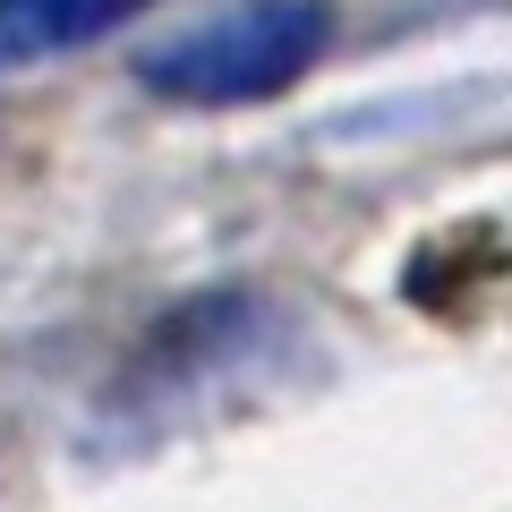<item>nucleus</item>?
<instances>
[{"label":"nucleus","mask_w":512,"mask_h":512,"mask_svg":"<svg viewBox=\"0 0 512 512\" xmlns=\"http://www.w3.org/2000/svg\"><path fill=\"white\" fill-rule=\"evenodd\" d=\"M325 43H333L325 0H239L222 18L154 43L137 60V86L188 111H231V103H265V94L299 86L325 60Z\"/></svg>","instance_id":"nucleus-1"},{"label":"nucleus","mask_w":512,"mask_h":512,"mask_svg":"<svg viewBox=\"0 0 512 512\" xmlns=\"http://www.w3.org/2000/svg\"><path fill=\"white\" fill-rule=\"evenodd\" d=\"M154 0H0V69H26V60L77 52V43L120 35L128 18H146Z\"/></svg>","instance_id":"nucleus-2"}]
</instances>
